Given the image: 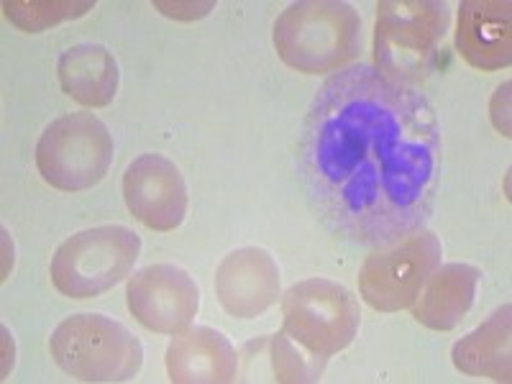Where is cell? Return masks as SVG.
I'll list each match as a JSON object with an SVG mask.
<instances>
[{"mask_svg":"<svg viewBox=\"0 0 512 384\" xmlns=\"http://www.w3.org/2000/svg\"><path fill=\"white\" fill-rule=\"evenodd\" d=\"M297 164L320 221L351 244L387 249L431 221L441 123L420 88L351 64L315 93Z\"/></svg>","mask_w":512,"mask_h":384,"instance_id":"1","label":"cell"},{"mask_svg":"<svg viewBox=\"0 0 512 384\" xmlns=\"http://www.w3.org/2000/svg\"><path fill=\"white\" fill-rule=\"evenodd\" d=\"M356 295L331 280H303L282 295V328L272 336L277 382H318L331 356L359 333Z\"/></svg>","mask_w":512,"mask_h":384,"instance_id":"2","label":"cell"},{"mask_svg":"<svg viewBox=\"0 0 512 384\" xmlns=\"http://www.w3.org/2000/svg\"><path fill=\"white\" fill-rule=\"evenodd\" d=\"M277 57L303 75H328L351 67L364 44L361 16L351 3L300 0L277 18L272 31Z\"/></svg>","mask_w":512,"mask_h":384,"instance_id":"3","label":"cell"},{"mask_svg":"<svg viewBox=\"0 0 512 384\" xmlns=\"http://www.w3.org/2000/svg\"><path fill=\"white\" fill-rule=\"evenodd\" d=\"M451 26V8L441 0H382L374 26V70L395 82L428 80Z\"/></svg>","mask_w":512,"mask_h":384,"instance_id":"4","label":"cell"},{"mask_svg":"<svg viewBox=\"0 0 512 384\" xmlns=\"http://www.w3.org/2000/svg\"><path fill=\"white\" fill-rule=\"evenodd\" d=\"M49 354L67 377L95 384L131 382L144 364L139 338L100 313L64 318L49 338Z\"/></svg>","mask_w":512,"mask_h":384,"instance_id":"5","label":"cell"},{"mask_svg":"<svg viewBox=\"0 0 512 384\" xmlns=\"http://www.w3.org/2000/svg\"><path fill=\"white\" fill-rule=\"evenodd\" d=\"M141 254L139 233L126 226H95L72 233L54 251L52 285L72 300H90L113 290Z\"/></svg>","mask_w":512,"mask_h":384,"instance_id":"6","label":"cell"},{"mask_svg":"<svg viewBox=\"0 0 512 384\" xmlns=\"http://www.w3.org/2000/svg\"><path fill=\"white\" fill-rule=\"evenodd\" d=\"M113 136L88 111L67 113L49 123L36 144V169L44 182L64 192L98 185L113 164Z\"/></svg>","mask_w":512,"mask_h":384,"instance_id":"7","label":"cell"},{"mask_svg":"<svg viewBox=\"0 0 512 384\" xmlns=\"http://www.w3.org/2000/svg\"><path fill=\"white\" fill-rule=\"evenodd\" d=\"M441 259V241L425 228L400 244L374 249L359 269V292L364 303L379 313L410 308L428 277L441 267Z\"/></svg>","mask_w":512,"mask_h":384,"instance_id":"8","label":"cell"},{"mask_svg":"<svg viewBox=\"0 0 512 384\" xmlns=\"http://www.w3.org/2000/svg\"><path fill=\"white\" fill-rule=\"evenodd\" d=\"M126 305L146 331L177 336L192 326L200 308V290L175 264H149L131 274Z\"/></svg>","mask_w":512,"mask_h":384,"instance_id":"9","label":"cell"},{"mask_svg":"<svg viewBox=\"0 0 512 384\" xmlns=\"http://www.w3.org/2000/svg\"><path fill=\"white\" fill-rule=\"evenodd\" d=\"M128 213L152 231H175L187 216V185L172 159L141 154L123 175Z\"/></svg>","mask_w":512,"mask_h":384,"instance_id":"10","label":"cell"},{"mask_svg":"<svg viewBox=\"0 0 512 384\" xmlns=\"http://www.w3.org/2000/svg\"><path fill=\"white\" fill-rule=\"evenodd\" d=\"M216 295L223 310L239 320L267 313L282 295L280 267L259 246H241L223 256L216 272Z\"/></svg>","mask_w":512,"mask_h":384,"instance_id":"11","label":"cell"},{"mask_svg":"<svg viewBox=\"0 0 512 384\" xmlns=\"http://www.w3.org/2000/svg\"><path fill=\"white\" fill-rule=\"evenodd\" d=\"M507 0H464L456 26V49L474 70L497 72L510 67L512 31Z\"/></svg>","mask_w":512,"mask_h":384,"instance_id":"12","label":"cell"},{"mask_svg":"<svg viewBox=\"0 0 512 384\" xmlns=\"http://www.w3.org/2000/svg\"><path fill=\"white\" fill-rule=\"evenodd\" d=\"M167 374L175 384H226L236 382L239 356L216 328L195 326L177 333L167 346Z\"/></svg>","mask_w":512,"mask_h":384,"instance_id":"13","label":"cell"},{"mask_svg":"<svg viewBox=\"0 0 512 384\" xmlns=\"http://www.w3.org/2000/svg\"><path fill=\"white\" fill-rule=\"evenodd\" d=\"M479 280L482 272L472 264H441L410 305L413 318L431 331H454L472 310Z\"/></svg>","mask_w":512,"mask_h":384,"instance_id":"14","label":"cell"},{"mask_svg":"<svg viewBox=\"0 0 512 384\" xmlns=\"http://www.w3.org/2000/svg\"><path fill=\"white\" fill-rule=\"evenodd\" d=\"M59 85L85 108H105L118 93L121 70L111 52L100 44H77L64 49L57 62Z\"/></svg>","mask_w":512,"mask_h":384,"instance_id":"15","label":"cell"},{"mask_svg":"<svg viewBox=\"0 0 512 384\" xmlns=\"http://www.w3.org/2000/svg\"><path fill=\"white\" fill-rule=\"evenodd\" d=\"M512 308L502 305L495 313L484 320L477 331L456 341L454 351V367L469 377H489L495 382H510V318Z\"/></svg>","mask_w":512,"mask_h":384,"instance_id":"16","label":"cell"},{"mask_svg":"<svg viewBox=\"0 0 512 384\" xmlns=\"http://www.w3.org/2000/svg\"><path fill=\"white\" fill-rule=\"evenodd\" d=\"M90 8H95V3H90V0H82V3H72V0H62V3H18V0H6L3 3V13H6L8 21L21 31H29V34L54 29L62 21L85 16Z\"/></svg>","mask_w":512,"mask_h":384,"instance_id":"17","label":"cell"}]
</instances>
